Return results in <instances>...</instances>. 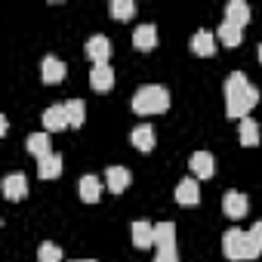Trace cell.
Masks as SVG:
<instances>
[{"label":"cell","mask_w":262,"mask_h":262,"mask_svg":"<svg viewBox=\"0 0 262 262\" xmlns=\"http://www.w3.org/2000/svg\"><path fill=\"white\" fill-rule=\"evenodd\" d=\"M191 53H194V56L210 59V56L216 53V37H213L210 31H198V34L191 37Z\"/></svg>","instance_id":"17"},{"label":"cell","mask_w":262,"mask_h":262,"mask_svg":"<svg viewBox=\"0 0 262 262\" xmlns=\"http://www.w3.org/2000/svg\"><path fill=\"white\" fill-rule=\"evenodd\" d=\"M155 142H158V139H155V129H151L148 123H142V126H136V129H133V145H136L139 151H145V155H148V151L155 148Z\"/></svg>","instance_id":"20"},{"label":"cell","mask_w":262,"mask_h":262,"mask_svg":"<svg viewBox=\"0 0 262 262\" xmlns=\"http://www.w3.org/2000/svg\"><path fill=\"white\" fill-rule=\"evenodd\" d=\"M40 71H43V83H62V80H65V74H68L65 62H62V59H56V56H47V59H43V65H40Z\"/></svg>","instance_id":"11"},{"label":"cell","mask_w":262,"mask_h":262,"mask_svg":"<svg viewBox=\"0 0 262 262\" xmlns=\"http://www.w3.org/2000/svg\"><path fill=\"white\" fill-rule=\"evenodd\" d=\"M83 53L90 56L93 65H108V59H111V40H108L105 34H93V37L86 40V50H83Z\"/></svg>","instance_id":"4"},{"label":"cell","mask_w":262,"mask_h":262,"mask_svg":"<svg viewBox=\"0 0 262 262\" xmlns=\"http://www.w3.org/2000/svg\"><path fill=\"white\" fill-rule=\"evenodd\" d=\"M37 262H62V247H56L53 241H43L37 247Z\"/></svg>","instance_id":"26"},{"label":"cell","mask_w":262,"mask_h":262,"mask_svg":"<svg viewBox=\"0 0 262 262\" xmlns=\"http://www.w3.org/2000/svg\"><path fill=\"white\" fill-rule=\"evenodd\" d=\"M90 86H93L96 93H108V90L114 86V71H111V65H93V71H90Z\"/></svg>","instance_id":"8"},{"label":"cell","mask_w":262,"mask_h":262,"mask_svg":"<svg viewBox=\"0 0 262 262\" xmlns=\"http://www.w3.org/2000/svg\"><path fill=\"white\" fill-rule=\"evenodd\" d=\"M37 176L40 179H59L62 176V155H47V158H40L37 161Z\"/></svg>","instance_id":"15"},{"label":"cell","mask_w":262,"mask_h":262,"mask_svg":"<svg viewBox=\"0 0 262 262\" xmlns=\"http://www.w3.org/2000/svg\"><path fill=\"white\" fill-rule=\"evenodd\" d=\"M65 111H68V123H71L74 129H80L83 120H86V105H83L80 99H68V102H65Z\"/></svg>","instance_id":"22"},{"label":"cell","mask_w":262,"mask_h":262,"mask_svg":"<svg viewBox=\"0 0 262 262\" xmlns=\"http://www.w3.org/2000/svg\"><path fill=\"white\" fill-rule=\"evenodd\" d=\"M133 47L136 50H142V53H151L155 47H158V28L155 25H139L136 31H133Z\"/></svg>","instance_id":"7"},{"label":"cell","mask_w":262,"mask_h":262,"mask_svg":"<svg viewBox=\"0 0 262 262\" xmlns=\"http://www.w3.org/2000/svg\"><path fill=\"white\" fill-rule=\"evenodd\" d=\"M167 108H170V93L161 83H148V86H139L133 93V111L136 114H164Z\"/></svg>","instance_id":"2"},{"label":"cell","mask_w":262,"mask_h":262,"mask_svg":"<svg viewBox=\"0 0 262 262\" xmlns=\"http://www.w3.org/2000/svg\"><path fill=\"white\" fill-rule=\"evenodd\" d=\"M222 210H225L228 219H241V216H247L250 201H247V194H241V191H228V194L222 198Z\"/></svg>","instance_id":"5"},{"label":"cell","mask_w":262,"mask_h":262,"mask_svg":"<svg viewBox=\"0 0 262 262\" xmlns=\"http://www.w3.org/2000/svg\"><path fill=\"white\" fill-rule=\"evenodd\" d=\"M176 201H179L182 207H194V204L201 201V188H198V179H182V182L176 185Z\"/></svg>","instance_id":"13"},{"label":"cell","mask_w":262,"mask_h":262,"mask_svg":"<svg viewBox=\"0 0 262 262\" xmlns=\"http://www.w3.org/2000/svg\"><path fill=\"white\" fill-rule=\"evenodd\" d=\"M250 237H253V241H256V244L262 247V219H259V222H256V225L250 228Z\"/></svg>","instance_id":"28"},{"label":"cell","mask_w":262,"mask_h":262,"mask_svg":"<svg viewBox=\"0 0 262 262\" xmlns=\"http://www.w3.org/2000/svg\"><path fill=\"white\" fill-rule=\"evenodd\" d=\"M259 62H262V43H259Z\"/></svg>","instance_id":"30"},{"label":"cell","mask_w":262,"mask_h":262,"mask_svg":"<svg viewBox=\"0 0 262 262\" xmlns=\"http://www.w3.org/2000/svg\"><path fill=\"white\" fill-rule=\"evenodd\" d=\"M176 244V225L173 222H158L155 225V247H173Z\"/></svg>","instance_id":"23"},{"label":"cell","mask_w":262,"mask_h":262,"mask_svg":"<svg viewBox=\"0 0 262 262\" xmlns=\"http://www.w3.org/2000/svg\"><path fill=\"white\" fill-rule=\"evenodd\" d=\"M133 244H136L139 250H148V247L155 244V225H151L148 219H136V222H133Z\"/></svg>","instance_id":"14"},{"label":"cell","mask_w":262,"mask_h":262,"mask_svg":"<svg viewBox=\"0 0 262 262\" xmlns=\"http://www.w3.org/2000/svg\"><path fill=\"white\" fill-rule=\"evenodd\" d=\"M111 16L126 22V19H133L136 16V4L133 0H111Z\"/></svg>","instance_id":"25"},{"label":"cell","mask_w":262,"mask_h":262,"mask_svg":"<svg viewBox=\"0 0 262 262\" xmlns=\"http://www.w3.org/2000/svg\"><path fill=\"white\" fill-rule=\"evenodd\" d=\"M129 182H133V176H129L126 167H108V173H105V185H108V191L123 194V191L129 188Z\"/></svg>","instance_id":"6"},{"label":"cell","mask_w":262,"mask_h":262,"mask_svg":"<svg viewBox=\"0 0 262 262\" xmlns=\"http://www.w3.org/2000/svg\"><path fill=\"white\" fill-rule=\"evenodd\" d=\"M43 126H47V133H59V129L71 126V123H68V111H65V105H53V108H47V111H43Z\"/></svg>","instance_id":"10"},{"label":"cell","mask_w":262,"mask_h":262,"mask_svg":"<svg viewBox=\"0 0 262 262\" xmlns=\"http://www.w3.org/2000/svg\"><path fill=\"white\" fill-rule=\"evenodd\" d=\"M155 262H179L176 244H173V247H158V253H155Z\"/></svg>","instance_id":"27"},{"label":"cell","mask_w":262,"mask_h":262,"mask_svg":"<svg viewBox=\"0 0 262 262\" xmlns=\"http://www.w3.org/2000/svg\"><path fill=\"white\" fill-rule=\"evenodd\" d=\"M4 194H7L10 201H22V198L28 194V179H25V173H10V176L4 179Z\"/></svg>","instance_id":"12"},{"label":"cell","mask_w":262,"mask_h":262,"mask_svg":"<svg viewBox=\"0 0 262 262\" xmlns=\"http://www.w3.org/2000/svg\"><path fill=\"white\" fill-rule=\"evenodd\" d=\"M222 253H225L231 262H241V259H256V256L262 253V247L250 237V231L228 228L225 237H222Z\"/></svg>","instance_id":"3"},{"label":"cell","mask_w":262,"mask_h":262,"mask_svg":"<svg viewBox=\"0 0 262 262\" xmlns=\"http://www.w3.org/2000/svg\"><path fill=\"white\" fill-rule=\"evenodd\" d=\"M74 262H96V259H74Z\"/></svg>","instance_id":"29"},{"label":"cell","mask_w":262,"mask_h":262,"mask_svg":"<svg viewBox=\"0 0 262 262\" xmlns=\"http://www.w3.org/2000/svg\"><path fill=\"white\" fill-rule=\"evenodd\" d=\"M188 167H191V173H194L198 179H210V176L216 173V161H213L210 151H198V155H191Z\"/></svg>","instance_id":"9"},{"label":"cell","mask_w":262,"mask_h":262,"mask_svg":"<svg viewBox=\"0 0 262 262\" xmlns=\"http://www.w3.org/2000/svg\"><path fill=\"white\" fill-rule=\"evenodd\" d=\"M256 105H259V90L247 80V74L231 71L225 80V114L244 120Z\"/></svg>","instance_id":"1"},{"label":"cell","mask_w":262,"mask_h":262,"mask_svg":"<svg viewBox=\"0 0 262 262\" xmlns=\"http://www.w3.org/2000/svg\"><path fill=\"white\" fill-rule=\"evenodd\" d=\"M237 139H241V145H247V148L259 145V123H256L253 117H244V120H241V129H237Z\"/></svg>","instance_id":"19"},{"label":"cell","mask_w":262,"mask_h":262,"mask_svg":"<svg viewBox=\"0 0 262 262\" xmlns=\"http://www.w3.org/2000/svg\"><path fill=\"white\" fill-rule=\"evenodd\" d=\"M225 22H231V25L244 28V25L250 22V7L244 4V0H231V4L225 7Z\"/></svg>","instance_id":"18"},{"label":"cell","mask_w":262,"mask_h":262,"mask_svg":"<svg viewBox=\"0 0 262 262\" xmlns=\"http://www.w3.org/2000/svg\"><path fill=\"white\" fill-rule=\"evenodd\" d=\"M25 145H28V151H31L37 161L47 158V155H53V151H50V133H31Z\"/></svg>","instance_id":"21"},{"label":"cell","mask_w":262,"mask_h":262,"mask_svg":"<svg viewBox=\"0 0 262 262\" xmlns=\"http://www.w3.org/2000/svg\"><path fill=\"white\" fill-rule=\"evenodd\" d=\"M102 191H105V185L99 182V176H83V179H80V201H83V204L102 201Z\"/></svg>","instance_id":"16"},{"label":"cell","mask_w":262,"mask_h":262,"mask_svg":"<svg viewBox=\"0 0 262 262\" xmlns=\"http://www.w3.org/2000/svg\"><path fill=\"white\" fill-rule=\"evenodd\" d=\"M216 37L222 40V47H237V43H241V28L231 25V22H222L219 31H216Z\"/></svg>","instance_id":"24"}]
</instances>
